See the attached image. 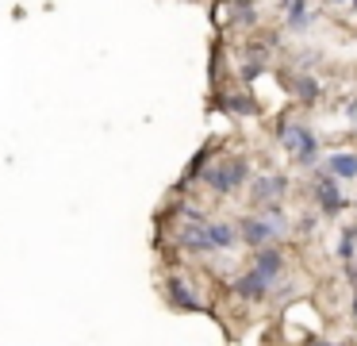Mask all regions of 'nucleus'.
<instances>
[{
	"mask_svg": "<svg viewBox=\"0 0 357 346\" xmlns=\"http://www.w3.org/2000/svg\"><path fill=\"white\" fill-rule=\"evenodd\" d=\"M177 243L185 246L188 254H208L211 250V243H208V219H192V227L181 231Z\"/></svg>",
	"mask_w": 357,
	"mask_h": 346,
	"instance_id": "nucleus-6",
	"label": "nucleus"
},
{
	"mask_svg": "<svg viewBox=\"0 0 357 346\" xmlns=\"http://www.w3.org/2000/svg\"><path fill=\"white\" fill-rule=\"evenodd\" d=\"M238 235L246 238L250 246H265V243H273V238L280 235V227L261 212V215H246V219L238 223Z\"/></svg>",
	"mask_w": 357,
	"mask_h": 346,
	"instance_id": "nucleus-3",
	"label": "nucleus"
},
{
	"mask_svg": "<svg viewBox=\"0 0 357 346\" xmlns=\"http://www.w3.org/2000/svg\"><path fill=\"white\" fill-rule=\"evenodd\" d=\"M296 92H300V100H315L319 85L311 81V77H296Z\"/></svg>",
	"mask_w": 357,
	"mask_h": 346,
	"instance_id": "nucleus-14",
	"label": "nucleus"
},
{
	"mask_svg": "<svg viewBox=\"0 0 357 346\" xmlns=\"http://www.w3.org/2000/svg\"><path fill=\"white\" fill-rule=\"evenodd\" d=\"M234 15H238V23H254V8H234Z\"/></svg>",
	"mask_w": 357,
	"mask_h": 346,
	"instance_id": "nucleus-16",
	"label": "nucleus"
},
{
	"mask_svg": "<svg viewBox=\"0 0 357 346\" xmlns=\"http://www.w3.org/2000/svg\"><path fill=\"white\" fill-rule=\"evenodd\" d=\"M208 243H211V250H231L238 243V231L231 223H208Z\"/></svg>",
	"mask_w": 357,
	"mask_h": 346,
	"instance_id": "nucleus-10",
	"label": "nucleus"
},
{
	"mask_svg": "<svg viewBox=\"0 0 357 346\" xmlns=\"http://www.w3.org/2000/svg\"><path fill=\"white\" fill-rule=\"evenodd\" d=\"M254 269H257V273H265L269 281H277V277H280V269H284V258H280V250H277V246H269V243H265V246H257Z\"/></svg>",
	"mask_w": 357,
	"mask_h": 346,
	"instance_id": "nucleus-8",
	"label": "nucleus"
},
{
	"mask_svg": "<svg viewBox=\"0 0 357 346\" xmlns=\"http://www.w3.org/2000/svg\"><path fill=\"white\" fill-rule=\"evenodd\" d=\"M204 177H208L211 189L227 196V192L242 189V181H246V161H242V158H227V161H219V166H211Z\"/></svg>",
	"mask_w": 357,
	"mask_h": 346,
	"instance_id": "nucleus-2",
	"label": "nucleus"
},
{
	"mask_svg": "<svg viewBox=\"0 0 357 346\" xmlns=\"http://www.w3.org/2000/svg\"><path fill=\"white\" fill-rule=\"evenodd\" d=\"M284 189H288V181L280 173H265V177H257V181H254V200H257V204H269V200L284 196Z\"/></svg>",
	"mask_w": 357,
	"mask_h": 346,
	"instance_id": "nucleus-7",
	"label": "nucleus"
},
{
	"mask_svg": "<svg viewBox=\"0 0 357 346\" xmlns=\"http://www.w3.org/2000/svg\"><path fill=\"white\" fill-rule=\"evenodd\" d=\"M223 104H227V108H231V112H238V115H250V112H254V104H250V100H246V96H227V100H223Z\"/></svg>",
	"mask_w": 357,
	"mask_h": 346,
	"instance_id": "nucleus-15",
	"label": "nucleus"
},
{
	"mask_svg": "<svg viewBox=\"0 0 357 346\" xmlns=\"http://www.w3.org/2000/svg\"><path fill=\"white\" fill-rule=\"evenodd\" d=\"M280 4H288V0H280Z\"/></svg>",
	"mask_w": 357,
	"mask_h": 346,
	"instance_id": "nucleus-19",
	"label": "nucleus"
},
{
	"mask_svg": "<svg viewBox=\"0 0 357 346\" xmlns=\"http://www.w3.org/2000/svg\"><path fill=\"white\" fill-rule=\"evenodd\" d=\"M284 20H288V27H307V8H303V0H288L284 4Z\"/></svg>",
	"mask_w": 357,
	"mask_h": 346,
	"instance_id": "nucleus-12",
	"label": "nucleus"
},
{
	"mask_svg": "<svg viewBox=\"0 0 357 346\" xmlns=\"http://www.w3.org/2000/svg\"><path fill=\"white\" fill-rule=\"evenodd\" d=\"M326 169L334 177H357V154H331L326 158Z\"/></svg>",
	"mask_w": 357,
	"mask_h": 346,
	"instance_id": "nucleus-11",
	"label": "nucleus"
},
{
	"mask_svg": "<svg viewBox=\"0 0 357 346\" xmlns=\"http://www.w3.org/2000/svg\"><path fill=\"white\" fill-rule=\"evenodd\" d=\"M334 4H342V0H334Z\"/></svg>",
	"mask_w": 357,
	"mask_h": 346,
	"instance_id": "nucleus-20",
	"label": "nucleus"
},
{
	"mask_svg": "<svg viewBox=\"0 0 357 346\" xmlns=\"http://www.w3.org/2000/svg\"><path fill=\"white\" fill-rule=\"evenodd\" d=\"M273 289V281L265 273H257V269H250V273H242L238 281H234V292H238L242 300H265Z\"/></svg>",
	"mask_w": 357,
	"mask_h": 346,
	"instance_id": "nucleus-5",
	"label": "nucleus"
},
{
	"mask_svg": "<svg viewBox=\"0 0 357 346\" xmlns=\"http://www.w3.org/2000/svg\"><path fill=\"white\" fill-rule=\"evenodd\" d=\"M315 196H319V208H323L326 215H338L342 208H346V200H342V192H338V185H334L331 169H323V177L315 181Z\"/></svg>",
	"mask_w": 357,
	"mask_h": 346,
	"instance_id": "nucleus-4",
	"label": "nucleus"
},
{
	"mask_svg": "<svg viewBox=\"0 0 357 346\" xmlns=\"http://www.w3.org/2000/svg\"><path fill=\"white\" fill-rule=\"evenodd\" d=\"M354 246H357V227H349V231H342V243H338V254L342 258H354Z\"/></svg>",
	"mask_w": 357,
	"mask_h": 346,
	"instance_id": "nucleus-13",
	"label": "nucleus"
},
{
	"mask_svg": "<svg viewBox=\"0 0 357 346\" xmlns=\"http://www.w3.org/2000/svg\"><path fill=\"white\" fill-rule=\"evenodd\" d=\"M280 146H284L288 154H296L300 166H311V161L319 158L315 135H311L307 127H300V123H284V127H280Z\"/></svg>",
	"mask_w": 357,
	"mask_h": 346,
	"instance_id": "nucleus-1",
	"label": "nucleus"
},
{
	"mask_svg": "<svg viewBox=\"0 0 357 346\" xmlns=\"http://www.w3.org/2000/svg\"><path fill=\"white\" fill-rule=\"evenodd\" d=\"M349 281H354V289H357V258H349Z\"/></svg>",
	"mask_w": 357,
	"mask_h": 346,
	"instance_id": "nucleus-17",
	"label": "nucleus"
},
{
	"mask_svg": "<svg viewBox=\"0 0 357 346\" xmlns=\"http://www.w3.org/2000/svg\"><path fill=\"white\" fill-rule=\"evenodd\" d=\"M169 296H173V304L177 308H185V312H200V300H196V292L188 289L185 281H181V277H169Z\"/></svg>",
	"mask_w": 357,
	"mask_h": 346,
	"instance_id": "nucleus-9",
	"label": "nucleus"
},
{
	"mask_svg": "<svg viewBox=\"0 0 357 346\" xmlns=\"http://www.w3.org/2000/svg\"><path fill=\"white\" fill-rule=\"evenodd\" d=\"M354 315H357V296H354Z\"/></svg>",
	"mask_w": 357,
	"mask_h": 346,
	"instance_id": "nucleus-18",
	"label": "nucleus"
}]
</instances>
